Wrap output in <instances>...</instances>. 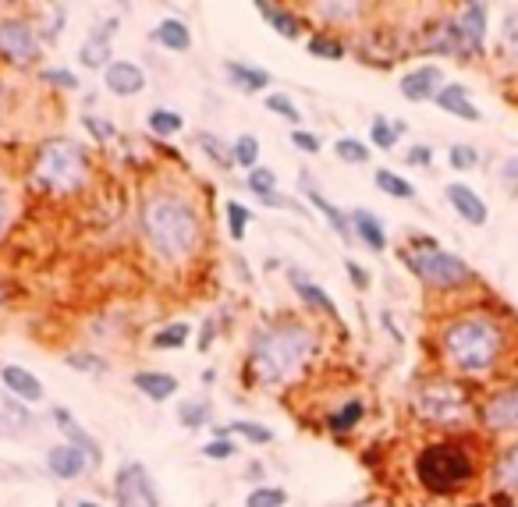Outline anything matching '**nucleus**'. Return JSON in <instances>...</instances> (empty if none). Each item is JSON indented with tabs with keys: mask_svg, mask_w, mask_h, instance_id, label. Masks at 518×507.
<instances>
[{
	"mask_svg": "<svg viewBox=\"0 0 518 507\" xmlns=\"http://www.w3.org/2000/svg\"><path fill=\"white\" fill-rule=\"evenodd\" d=\"M437 359L444 373L462 383L511 380L518 359V323L501 305H462L440 320Z\"/></svg>",
	"mask_w": 518,
	"mask_h": 507,
	"instance_id": "obj_1",
	"label": "nucleus"
},
{
	"mask_svg": "<svg viewBox=\"0 0 518 507\" xmlns=\"http://www.w3.org/2000/svg\"><path fill=\"white\" fill-rule=\"evenodd\" d=\"M479 476H483V454H479V444L472 433L426 440L416 451V458H412L416 486L437 500L472 490L479 483Z\"/></svg>",
	"mask_w": 518,
	"mask_h": 507,
	"instance_id": "obj_2",
	"label": "nucleus"
},
{
	"mask_svg": "<svg viewBox=\"0 0 518 507\" xmlns=\"http://www.w3.org/2000/svg\"><path fill=\"white\" fill-rule=\"evenodd\" d=\"M142 238L164 263H185L203 242V217L181 192H150L139 206Z\"/></svg>",
	"mask_w": 518,
	"mask_h": 507,
	"instance_id": "obj_3",
	"label": "nucleus"
},
{
	"mask_svg": "<svg viewBox=\"0 0 518 507\" xmlns=\"http://www.w3.org/2000/svg\"><path fill=\"white\" fill-rule=\"evenodd\" d=\"M316 351V330L309 323L295 320V316H284L274 320L252 337L249 348V362L252 373L259 383L277 387V383H288L291 376H299L309 366Z\"/></svg>",
	"mask_w": 518,
	"mask_h": 507,
	"instance_id": "obj_4",
	"label": "nucleus"
},
{
	"mask_svg": "<svg viewBox=\"0 0 518 507\" xmlns=\"http://www.w3.org/2000/svg\"><path fill=\"white\" fill-rule=\"evenodd\" d=\"M412 412L423 426L440 429L444 437L472 433L479 426V398L469 383L448 373H433L416 383L412 390Z\"/></svg>",
	"mask_w": 518,
	"mask_h": 507,
	"instance_id": "obj_5",
	"label": "nucleus"
},
{
	"mask_svg": "<svg viewBox=\"0 0 518 507\" xmlns=\"http://www.w3.org/2000/svg\"><path fill=\"white\" fill-rule=\"evenodd\" d=\"M401 263L409 266V273L423 288L437 295H462V291L479 288V273L458 252L440 249L433 238H416L409 249H401Z\"/></svg>",
	"mask_w": 518,
	"mask_h": 507,
	"instance_id": "obj_6",
	"label": "nucleus"
},
{
	"mask_svg": "<svg viewBox=\"0 0 518 507\" xmlns=\"http://www.w3.org/2000/svg\"><path fill=\"white\" fill-rule=\"evenodd\" d=\"M32 178L50 195H75L89 181V156L79 142L47 139L32 160Z\"/></svg>",
	"mask_w": 518,
	"mask_h": 507,
	"instance_id": "obj_7",
	"label": "nucleus"
},
{
	"mask_svg": "<svg viewBox=\"0 0 518 507\" xmlns=\"http://www.w3.org/2000/svg\"><path fill=\"white\" fill-rule=\"evenodd\" d=\"M479 429L490 437H518V376L494 383L479 398Z\"/></svg>",
	"mask_w": 518,
	"mask_h": 507,
	"instance_id": "obj_8",
	"label": "nucleus"
},
{
	"mask_svg": "<svg viewBox=\"0 0 518 507\" xmlns=\"http://www.w3.org/2000/svg\"><path fill=\"white\" fill-rule=\"evenodd\" d=\"M114 507H160V490L153 483L150 468L128 461L114 472Z\"/></svg>",
	"mask_w": 518,
	"mask_h": 507,
	"instance_id": "obj_9",
	"label": "nucleus"
},
{
	"mask_svg": "<svg viewBox=\"0 0 518 507\" xmlns=\"http://www.w3.org/2000/svg\"><path fill=\"white\" fill-rule=\"evenodd\" d=\"M458 32H462V61H479L487 57V36H490V4H462L455 15Z\"/></svg>",
	"mask_w": 518,
	"mask_h": 507,
	"instance_id": "obj_10",
	"label": "nucleus"
},
{
	"mask_svg": "<svg viewBox=\"0 0 518 507\" xmlns=\"http://www.w3.org/2000/svg\"><path fill=\"white\" fill-rule=\"evenodd\" d=\"M0 57L11 64L40 61V36L22 18H0Z\"/></svg>",
	"mask_w": 518,
	"mask_h": 507,
	"instance_id": "obj_11",
	"label": "nucleus"
},
{
	"mask_svg": "<svg viewBox=\"0 0 518 507\" xmlns=\"http://www.w3.org/2000/svg\"><path fill=\"white\" fill-rule=\"evenodd\" d=\"M444 199H448V206L458 213V220H465L469 227H487L490 206L472 185H465V181H451V185L444 188Z\"/></svg>",
	"mask_w": 518,
	"mask_h": 507,
	"instance_id": "obj_12",
	"label": "nucleus"
},
{
	"mask_svg": "<svg viewBox=\"0 0 518 507\" xmlns=\"http://www.w3.org/2000/svg\"><path fill=\"white\" fill-rule=\"evenodd\" d=\"M398 89L409 103L437 100V93L444 89V71H440V64H419V68H412V71L401 75Z\"/></svg>",
	"mask_w": 518,
	"mask_h": 507,
	"instance_id": "obj_13",
	"label": "nucleus"
},
{
	"mask_svg": "<svg viewBox=\"0 0 518 507\" xmlns=\"http://www.w3.org/2000/svg\"><path fill=\"white\" fill-rule=\"evenodd\" d=\"M288 284H291V291L302 298V305H309V309H316V312H323L327 320H334L341 327V312H338V305H334V298L327 295V291L320 288V284L309 277V273H302V270H288Z\"/></svg>",
	"mask_w": 518,
	"mask_h": 507,
	"instance_id": "obj_14",
	"label": "nucleus"
},
{
	"mask_svg": "<svg viewBox=\"0 0 518 507\" xmlns=\"http://www.w3.org/2000/svg\"><path fill=\"white\" fill-rule=\"evenodd\" d=\"M103 86L110 96H139L146 89V71L135 61H110V68L103 71Z\"/></svg>",
	"mask_w": 518,
	"mask_h": 507,
	"instance_id": "obj_15",
	"label": "nucleus"
},
{
	"mask_svg": "<svg viewBox=\"0 0 518 507\" xmlns=\"http://www.w3.org/2000/svg\"><path fill=\"white\" fill-rule=\"evenodd\" d=\"M433 103H437L444 114L458 117V121H469V125H479V121H483V110L476 107V100H472V93L462 86V82H444V89H440Z\"/></svg>",
	"mask_w": 518,
	"mask_h": 507,
	"instance_id": "obj_16",
	"label": "nucleus"
},
{
	"mask_svg": "<svg viewBox=\"0 0 518 507\" xmlns=\"http://www.w3.org/2000/svg\"><path fill=\"white\" fill-rule=\"evenodd\" d=\"M490 483H494V490L518 497V437H511L504 447H497L494 461H490Z\"/></svg>",
	"mask_w": 518,
	"mask_h": 507,
	"instance_id": "obj_17",
	"label": "nucleus"
},
{
	"mask_svg": "<svg viewBox=\"0 0 518 507\" xmlns=\"http://www.w3.org/2000/svg\"><path fill=\"white\" fill-rule=\"evenodd\" d=\"M93 465L89 461V454L82 451V447L75 444H57L47 451V468H50V476L54 479H64V483H71V479H79L86 468Z\"/></svg>",
	"mask_w": 518,
	"mask_h": 507,
	"instance_id": "obj_18",
	"label": "nucleus"
},
{
	"mask_svg": "<svg viewBox=\"0 0 518 507\" xmlns=\"http://www.w3.org/2000/svg\"><path fill=\"white\" fill-rule=\"evenodd\" d=\"M348 220H352V234L359 238L362 245H366L369 252H387V245H391V238H387V227L384 220L377 217L373 210H352L348 213Z\"/></svg>",
	"mask_w": 518,
	"mask_h": 507,
	"instance_id": "obj_19",
	"label": "nucleus"
},
{
	"mask_svg": "<svg viewBox=\"0 0 518 507\" xmlns=\"http://www.w3.org/2000/svg\"><path fill=\"white\" fill-rule=\"evenodd\" d=\"M0 380L11 390V398L25 401V405H40L43 401V380L25 366H0Z\"/></svg>",
	"mask_w": 518,
	"mask_h": 507,
	"instance_id": "obj_20",
	"label": "nucleus"
},
{
	"mask_svg": "<svg viewBox=\"0 0 518 507\" xmlns=\"http://www.w3.org/2000/svg\"><path fill=\"white\" fill-rule=\"evenodd\" d=\"M224 75L228 82L238 89V93H267L270 89V71L267 68H256V64H245V61H224Z\"/></svg>",
	"mask_w": 518,
	"mask_h": 507,
	"instance_id": "obj_21",
	"label": "nucleus"
},
{
	"mask_svg": "<svg viewBox=\"0 0 518 507\" xmlns=\"http://www.w3.org/2000/svg\"><path fill=\"white\" fill-rule=\"evenodd\" d=\"M114 29H118V22H103V29H96L93 36L82 43L79 50L82 68H93V71L110 68V39H114Z\"/></svg>",
	"mask_w": 518,
	"mask_h": 507,
	"instance_id": "obj_22",
	"label": "nucleus"
},
{
	"mask_svg": "<svg viewBox=\"0 0 518 507\" xmlns=\"http://www.w3.org/2000/svg\"><path fill=\"white\" fill-rule=\"evenodd\" d=\"M54 422H57V429H61L64 437H68V444L82 447V451L89 454V461H93V465H100V461H103L100 440H96L93 433H86V429H82L79 422H75V415H71L68 408H54Z\"/></svg>",
	"mask_w": 518,
	"mask_h": 507,
	"instance_id": "obj_23",
	"label": "nucleus"
},
{
	"mask_svg": "<svg viewBox=\"0 0 518 507\" xmlns=\"http://www.w3.org/2000/svg\"><path fill=\"white\" fill-rule=\"evenodd\" d=\"M132 383L139 394H146V398L157 401V405H164V401H171L174 394H178V376L157 373V369H142V373L132 376Z\"/></svg>",
	"mask_w": 518,
	"mask_h": 507,
	"instance_id": "obj_24",
	"label": "nucleus"
},
{
	"mask_svg": "<svg viewBox=\"0 0 518 507\" xmlns=\"http://www.w3.org/2000/svg\"><path fill=\"white\" fill-rule=\"evenodd\" d=\"M302 192H306V199H309V203H313L316 210H320L323 217H327V224L334 227V231H338V238H341V242H352L355 234H352V220H348V213H345V210H338V206L330 203L327 195H320V192H316V188L306 181V174H302Z\"/></svg>",
	"mask_w": 518,
	"mask_h": 507,
	"instance_id": "obj_25",
	"label": "nucleus"
},
{
	"mask_svg": "<svg viewBox=\"0 0 518 507\" xmlns=\"http://www.w3.org/2000/svg\"><path fill=\"white\" fill-rule=\"evenodd\" d=\"M153 39H157L164 50H171V54H185V50L192 47V32L181 18H164V22L153 29Z\"/></svg>",
	"mask_w": 518,
	"mask_h": 507,
	"instance_id": "obj_26",
	"label": "nucleus"
},
{
	"mask_svg": "<svg viewBox=\"0 0 518 507\" xmlns=\"http://www.w3.org/2000/svg\"><path fill=\"white\" fill-rule=\"evenodd\" d=\"M366 419V401L362 398H348L341 408H334V412L327 415V429L334 433V437H341V433H352L359 422Z\"/></svg>",
	"mask_w": 518,
	"mask_h": 507,
	"instance_id": "obj_27",
	"label": "nucleus"
},
{
	"mask_svg": "<svg viewBox=\"0 0 518 507\" xmlns=\"http://www.w3.org/2000/svg\"><path fill=\"white\" fill-rule=\"evenodd\" d=\"M217 437H245L249 444H274V429H267L263 422H249V419H238L228 422V426H217L213 429Z\"/></svg>",
	"mask_w": 518,
	"mask_h": 507,
	"instance_id": "obj_28",
	"label": "nucleus"
},
{
	"mask_svg": "<svg viewBox=\"0 0 518 507\" xmlns=\"http://www.w3.org/2000/svg\"><path fill=\"white\" fill-rule=\"evenodd\" d=\"M259 15L267 18L270 22V29L274 32H281L284 39H299L302 36V22L295 15H291L288 8H277V4H259Z\"/></svg>",
	"mask_w": 518,
	"mask_h": 507,
	"instance_id": "obj_29",
	"label": "nucleus"
},
{
	"mask_svg": "<svg viewBox=\"0 0 518 507\" xmlns=\"http://www.w3.org/2000/svg\"><path fill=\"white\" fill-rule=\"evenodd\" d=\"M196 146L210 156L220 171H231V167H235V149L224 146V139H217L213 132H196Z\"/></svg>",
	"mask_w": 518,
	"mask_h": 507,
	"instance_id": "obj_30",
	"label": "nucleus"
},
{
	"mask_svg": "<svg viewBox=\"0 0 518 507\" xmlns=\"http://www.w3.org/2000/svg\"><path fill=\"white\" fill-rule=\"evenodd\" d=\"M497 47L508 61H518V8H504L501 29H497Z\"/></svg>",
	"mask_w": 518,
	"mask_h": 507,
	"instance_id": "obj_31",
	"label": "nucleus"
},
{
	"mask_svg": "<svg viewBox=\"0 0 518 507\" xmlns=\"http://www.w3.org/2000/svg\"><path fill=\"white\" fill-rule=\"evenodd\" d=\"M373 181H377L380 192L391 195V199H416V185H412L409 178H401V174H394L391 167H380V171L373 174Z\"/></svg>",
	"mask_w": 518,
	"mask_h": 507,
	"instance_id": "obj_32",
	"label": "nucleus"
},
{
	"mask_svg": "<svg viewBox=\"0 0 518 507\" xmlns=\"http://www.w3.org/2000/svg\"><path fill=\"white\" fill-rule=\"evenodd\" d=\"M334 156H338L341 164H348V167H366L373 153H369V146L362 139L341 135V139H334Z\"/></svg>",
	"mask_w": 518,
	"mask_h": 507,
	"instance_id": "obj_33",
	"label": "nucleus"
},
{
	"mask_svg": "<svg viewBox=\"0 0 518 507\" xmlns=\"http://www.w3.org/2000/svg\"><path fill=\"white\" fill-rule=\"evenodd\" d=\"M306 54L320 57V61H341L345 57V43L338 36H330V32H313L306 39Z\"/></svg>",
	"mask_w": 518,
	"mask_h": 507,
	"instance_id": "obj_34",
	"label": "nucleus"
},
{
	"mask_svg": "<svg viewBox=\"0 0 518 507\" xmlns=\"http://www.w3.org/2000/svg\"><path fill=\"white\" fill-rule=\"evenodd\" d=\"M405 132V121H387V117H373V125H369V139H373V146L377 149H394L398 146V135Z\"/></svg>",
	"mask_w": 518,
	"mask_h": 507,
	"instance_id": "obj_35",
	"label": "nucleus"
},
{
	"mask_svg": "<svg viewBox=\"0 0 518 507\" xmlns=\"http://www.w3.org/2000/svg\"><path fill=\"white\" fill-rule=\"evenodd\" d=\"M210 415H213V405L206 398H192V401H181V405H178V422L185 429L206 426V422H210Z\"/></svg>",
	"mask_w": 518,
	"mask_h": 507,
	"instance_id": "obj_36",
	"label": "nucleus"
},
{
	"mask_svg": "<svg viewBox=\"0 0 518 507\" xmlns=\"http://www.w3.org/2000/svg\"><path fill=\"white\" fill-rule=\"evenodd\" d=\"M189 334H192L189 323H167V327H160L157 337H153V348L157 351H178V348L189 344Z\"/></svg>",
	"mask_w": 518,
	"mask_h": 507,
	"instance_id": "obj_37",
	"label": "nucleus"
},
{
	"mask_svg": "<svg viewBox=\"0 0 518 507\" xmlns=\"http://www.w3.org/2000/svg\"><path fill=\"white\" fill-rule=\"evenodd\" d=\"M150 132L157 135V139H167V135H178L181 128H185V121H181V114L178 110H164V107H157V110H150Z\"/></svg>",
	"mask_w": 518,
	"mask_h": 507,
	"instance_id": "obj_38",
	"label": "nucleus"
},
{
	"mask_svg": "<svg viewBox=\"0 0 518 507\" xmlns=\"http://www.w3.org/2000/svg\"><path fill=\"white\" fill-rule=\"evenodd\" d=\"M249 188H252V195H256L259 203L267 206L270 199L277 195V174L270 171V167H252L249 171Z\"/></svg>",
	"mask_w": 518,
	"mask_h": 507,
	"instance_id": "obj_39",
	"label": "nucleus"
},
{
	"mask_svg": "<svg viewBox=\"0 0 518 507\" xmlns=\"http://www.w3.org/2000/svg\"><path fill=\"white\" fill-rule=\"evenodd\" d=\"M448 167L451 171H476L479 167V149L472 146V142H455V146L448 149Z\"/></svg>",
	"mask_w": 518,
	"mask_h": 507,
	"instance_id": "obj_40",
	"label": "nucleus"
},
{
	"mask_svg": "<svg viewBox=\"0 0 518 507\" xmlns=\"http://www.w3.org/2000/svg\"><path fill=\"white\" fill-rule=\"evenodd\" d=\"M245 507H288V490H281V486H256L245 497Z\"/></svg>",
	"mask_w": 518,
	"mask_h": 507,
	"instance_id": "obj_41",
	"label": "nucleus"
},
{
	"mask_svg": "<svg viewBox=\"0 0 518 507\" xmlns=\"http://www.w3.org/2000/svg\"><path fill=\"white\" fill-rule=\"evenodd\" d=\"M224 213H228V231H231V238H235V242H242L245 231H249V224H252V213L245 210L242 203H235V199H231V203H224Z\"/></svg>",
	"mask_w": 518,
	"mask_h": 507,
	"instance_id": "obj_42",
	"label": "nucleus"
},
{
	"mask_svg": "<svg viewBox=\"0 0 518 507\" xmlns=\"http://www.w3.org/2000/svg\"><path fill=\"white\" fill-rule=\"evenodd\" d=\"M235 164L245 167V171L259 167V139L256 135H238L235 139Z\"/></svg>",
	"mask_w": 518,
	"mask_h": 507,
	"instance_id": "obj_43",
	"label": "nucleus"
},
{
	"mask_svg": "<svg viewBox=\"0 0 518 507\" xmlns=\"http://www.w3.org/2000/svg\"><path fill=\"white\" fill-rule=\"evenodd\" d=\"M68 366L75 369V373H86V376H107V359H100V355H89V351H82V355H68Z\"/></svg>",
	"mask_w": 518,
	"mask_h": 507,
	"instance_id": "obj_44",
	"label": "nucleus"
},
{
	"mask_svg": "<svg viewBox=\"0 0 518 507\" xmlns=\"http://www.w3.org/2000/svg\"><path fill=\"white\" fill-rule=\"evenodd\" d=\"M267 110H270V114H277V117H284V121H291V125H299V121H302V110L295 107L288 96H281V93H270L267 96Z\"/></svg>",
	"mask_w": 518,
	"mask_h": 507,
	"instance_id": "obj_45",
	"label": "nucleus"
},
{
	"mask_svg": "<svg viewBox=\"0 0 518 507\" xmlns=\"http://www.w3.org/2000/svg\"><path fill=\"white\" fill-rule=\"evenodd\" d=\"M82 128H86V132L93 135L96 142H114V139H118V128L110 125V121H103V117H96V114L82 117Z\"/></svg>",
	"mask_w": 518,
	"mask_h": 507,
	"instance_id": "obj_46",
	"label": "nucleus"
},
{
	"mask_svg": "<svg viewBox=\"0 0 518 507\" xmlns=\"http://www.w3.org/2000/svg\"><path fill=\"white\" fill-rule=\"evenodd\" d=\"M235 451H238V447L231 444L228 437H213L210 444L203 447V458L206 461H231V458H235Z\"/></svg>",
	"mask_w": 518,
	"mask_h": 507,
	"instance_id": "obj_47",
	"label": "nucleus"
},
{
	"mask_svg": "<svg viewBox=\"0 0 518 507\" xmlns=\"http://www.w3.org/2000/svg\"><path fill=\"white\" fill-rule=\"evenodd\" d=\"M4 412L15 419L18 429H32V422H36L29 412H25V401H18V398H4V401H0V415H4Z\"/></svg>",
	"mask_w": 518,
	"mask_h": 507,
	"instance_id": "obj_48",
	"label": "nucleus"
},
{
	"mask_svg": "<svg viewBox=\"0 0 518 507\" xmlns=\"http://www.w3.org/2000/svg\"><path fill=\"white\" fill-rule=\"evenodd\" d=\"M291 142H295V149H302V153H309V156H316L323 149L320 135L306 132V128H295V132H291Z\"/></svg>",
	"mask_w": 518,
	"mask_h": 507,
	"instance_id": "obj_49",
	"label": "nucleus"
},
{
	"mask_svg": "<svg viewBox=\"0 0 518 507\" xmlns=\"http://www.w3.org/2000/svg\"><path fill=\"white\" fill-rule=\"evenodd\" d=\"M43 82H50V86H57V89H79V78L71 75V71H64V68L43 71Z\"/></svg>",
	"mask_w": 518,
	"mask_h": 507,
	"instance_id": "obj_50",
	"label": "nucleus"
},
{
	"mask_svg": "<svg viewBox=\"0 0 518 507\" xmlns=\"http://www.w3.org/2000/svg\"><path fill=\"white\" fill-rule=\"evenodd\" d=\"M316 11L327 18H352L362 11V4H316Z\"/></svg>",
	"mask_w": 518,
	"mask_h": 507,
	"instance_id": "obj_51",
	"label": "nucleus"
},
{
	"mask_svg": "<svg viewBox=\"0 0 518 507\" xmlns=\"http://www.w3.org/2000/svg\"><path fill=\"white\" fill-rule=\"evenodd\" d=\"M405 164L409 167H430L433 164V149L430 146H412L409 153H405Z\"/></svg>",
	"mask_w": 518,
	"mask_h": 507,
	"instance_id": "obj_52",
	"label": "nucleus"
},
{
	"mask_svg": "<svg viewBox=\"0 0 518 507\" xmlns=\"http://www.w3.org/2000/svg\"><path fill=\"white\" fill-rule=\"evenodd\" d=\"M345 273H348V281H352L355 291H366V288H369V273L362 270V266L355 263V259H348V263H345Z\"/></svg>",
	"mask_w": 518,
	"mask_h": 507,
	"instance_id": "obj_53",
	"label": "nucleus"
},
{
	"mask_svg": "<svg viewBox=\"0 0 518 507\" xmlns=\"http://www.w3.org/2000/svg\"><path fill=\"white\" fill-rule=\"evenodd\" d=\"M501 181H508V185L518 188V153L508 156V160L501 164Z\"/></svg>",
	"mask_w": 518,
	"mask_h": 507,
	"instance_id": "obj_54",
	"label": "nucleus"
},
{
	"mask_svg": "<svg viewBox=\"0 0 518 507\" xmlns=\"http://www.w3.org/2000/svg\"><path fill=\"white\" fill-rule=\"evenodd\" d=\"M11 224V203H8V192L0 188V238H4V231H8Z\"/></svg>",
	"mask_w": 518,
	"mask_h": 507,
	"instance_id": "obj_55",
	"label": "nucleus"
},
{
	"mask_svg": "<svg viewBox=\"0 0 518 507\" xmlns=\"http://www.w3.org/2000/svg\"><path fill=\"white\" fill-rule=\"evenodd\" d=\"M210 344H213V323H206L203 337H199V351H210Z\"/></svg>",
	"mask_w": 518,
	"mask_h": 507,
	"instance_id": "obj_56",
	"label": "nucleus"
},
{
	"mask_svg": "<svg viewBox=\"0 0 518 507\" xmlns=\"http://www.w3.org/2000/svg\"><path fill=\"white\" fill-rule=\"evenodd\" d=\"M75 507H100V504H96V500H79Z\"/></svg>",
	"mask_w": 518,
	"mask_h": 507,
	"instance_id": "obj_57",
	"label": "nucleus"
},
{
	"mask_svg": "<svg viewBox=\"0 0 518 507\" xmlns=\"http://www.w3.org/2000/svg\"><path fill=\"white\" fill-rule=\"evenodd\" d=\"M348 507H380V504H348Z\"/></svg>",
	"mask_w": 518,
	"mask_h": 507,
	"instance_id": "obj_58",
	"label": "nucleus"
},
{
	"mask_svg": "<svg viewBox=\"0 0 518 507\" xmlns=\"http://www.w3.org/2000/svg\"><path fill=\"white\" fill-rule=\"evenodd\" d=\"M423 507H455V504H423Z\"/></svg>",
	"mask_w": 518,
	"mask_h": 507,
	"instance_id": "obj_59",
	"label": "nucleus"
},
{
	"mask_svg": "<svg viewBox=\"0 0 518 507\" xmlns=\"http://www.w3.org/2000/svg\"><path fill=\"white\" fill-rule=\"evenodd\" d=\"M0 110H4V89H0Z\"/></svg>",
	"mask_w": 518,
	"mask_h": 507,
	"instance_id": "obj_60",
	"label": "nucleus"
},
{
	"mask_svg": "<svg viewBox=\"0 0 518 507\" xmlns=\"http://www.w3.org/2000/svg\"><path fill=\"white\" fill-rule=\"evenodd\" d=\"M0 298H4V291H0Z\"/></svg>",
	"mask_w": 518,
	"mask_h": 507,
	"instance_id": "obj_61",
	"label": "nucleus"
}]
</instances>
